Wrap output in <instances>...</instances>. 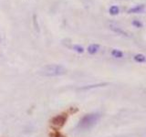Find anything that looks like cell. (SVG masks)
I'll return each mask as SVG.
<instances>
[{"mask_svg": "<svg viewBox=\"0 0 146 137\" xmlns=\"http://www.w3.org/2000/svg\"><path fill=\"white\" fill-rule=\"evenodd\" d=\"M100 48H101L100 45H98V44H91V45L88 47L87 50L89 55H94L100 50Z\"/></svg>", "mask_w": 146, "mask_h": 137, "instance_id": "cell-6", "label": "cell"}, {"mask_svg": "<svg viewBox=\"0 0 146 137\" xmlns=\"http://www.w3.org/2000/svg\"><path fill=\"white\" fill-rule=\"evenodd\" d=\"M67 69L62 65L59 64H50L47 65L40 70V74L45 77H58L66 74Z\"/></svg>", "mask_w": 146, "mask_h": 137, "instance_id": "cell-1", "label": "cell"}, {"mask_svg": "<svg viewBox=\"0 0 146 137\" xmlns=\"http://www.w3.org/2000/svg\"><path fill=\"white\" fill-rule=\"evenodd\" d=\"M109 13L111 16H117L120 13V8L118 6H111L109 8Z\"/></svg>", "mask_w": 146, "mask_h": 137, "instance_id": "cell-9", "label": "cell"}, {"mask_svg": "<svg viewBox=\"0 0 146 137\" xmlns=\"http://www.w3.org/2000/svg\"><path fill=\"white\" fill-rule=\"evenodd\" d=\"M100 114L99 113H89L86 114L80 119V121L78 124V128L81 130H87L89 128L93 127L94 125L100 120Z\"/></svg>", "mask_w": 146, "mask_h": 137, "instance_id": "cell-2", "label": "cell"}, {"mask_svg": "<svg viewBox=\"0 0 146 137\" xmlns=\"http://www.w3.org/2000/svg\"><path fill=\"white\" fill-rule=\"evenodd\" d=\"M132 25L134 26H135V28H143V24L141 23L140 20H137V19H134V21H132Z\"/></svg>", "mask_w": 146, "mask_h": 137, "instance_id": "cell-11", "label": "cell"}, {"mask_svg": "<svg viewBox=\"0 0 146 137\" xmlns=\"http://www.w3.org/2000/svg\"><path fill=\"white\" fill-rule=\"evenodd\" d=\"M109 28H110V29L111 30V31L116 33L117 35H120V36L126 37V38L130 37V35H129V33L127 31H125V30L122 29L121 26H119L117 25H115V24H110Z\"/></svg>", "mask_w": 146, "mask_h": 137, "instance_id": "cell-4", "label": "cell"}, {"mask_svg": "<svg viewBox=\"0 0 146 137\" xmlns=\"http://www.w3.org/2000/svg\"><path fill=\"white\" fill-rule=\"evenodd\" d=\"M145 5H138V6H135L134 7L130 8L128 10L129 14H138V13H141L145 10Z\"/></svg>", "mask_w": 146, "mask_h": 137, "instance_id": "cell-5", "label": "cell"}, {"mask_svg": "<svg viewBox=\"0 0 146 137\" xmlns=\"http://www.w3.org/2000/svg\"><path fill=\"white\" fill-rule=\"evenodd\" d=\"M72 48H73V50L78 52V53H83L84 50H85L84 48L82 46H80V45H74Z\"/></svg>", "mask_w": 146, "mask_h": 137, "instance_id": "cell-10", "label": "cell"}, {"mask_svg": "<svg viewBox=\"0 0 146 137\" xmlns=\"http://www.w3.org/2000/svg\"><path fill=\"white\" fill-rule=\"evenodd\" d=\"M134 60L137 63H144L146 61V57L143 54H141V53H139V54L134 55Z\"/></svg>", "mask_w": 146, "mask_h": 137, "instance_id": "cell-7", "label": "cell"}, {"mask_svg": "<svg viewBox=\"0 0 146 137\" xmlns=\"http://www.w3.org/2000/svg\"><path fill=\"white\" fill-rule=\"evenodd\" d=\"M67 120H68V115L66 113L59 114V115L52 118V120H51V125L55 128H61L66 123Z\"/></svg>", "mask_w": 146, "mask_h": 137, "instance_id": "cell-3", "label": "cell"}, {"mask_svg": "<svg viewBox=\"0 0 146 137\" xmlns=\"http://www.w3.org/2000/svg\"><path fill=\"white\" fill-rule=\"evenodd\" d=\"M110 53H111V56L114 57V58H116V59H122V58H123V55H124L122 50H116V48L111 50Z\"/></svg>", "mask_w": 146, "mask_h": 137, "instance_id": "cell-8", "label": "cell"}]
</instances>
